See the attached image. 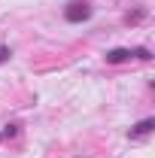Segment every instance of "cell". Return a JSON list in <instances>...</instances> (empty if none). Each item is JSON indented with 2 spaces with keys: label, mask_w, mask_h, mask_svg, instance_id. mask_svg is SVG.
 <instances>
[{
  "label": "cell",
  "mask_w": 155,
  "mask_h": 158,
  "mask_svg": "<svg viewBox=\"0 0 155 158\" xmlns=\"http://www.w3.org/2000/svg\"><path fill=\"white\" fill-rule=\"evenodd\" d=\"M64 19L70 21V24L88 21V19H91V6H88L85 0H70V3H67V9H64Z\"/></svg>",
  "instance_id": "obj_1"
},
{
  "label": "cell",
  "mask_w": 155,
  "mask_h": 158,
  "mask_svg": "<svg viewBox=\"0 0 155 158\" xmlns=\"http://www.w3.org/2000/svg\"><path fill=\"white\" fill-rule=\"evenodd\" d=\"M152 128H155V118H143V122H137L134 128H131V137H146Z\"/></svg>",
  "instance_id": "obj_3"
},
{
  "label": "cell",
  "mask_w": 155,
  "mask_h": 158,
  "mask_svg": "<svg viewBox=\"0 0 155 158\" xmlns=\"http://www.w3.org/2000/svg\"><path fill=\"white\" fill-rule=\"evenodd\" d=\"M9 55H12V52H9V49L3 46V49H0V64H3V61H9Z\"/></svg>",
  "instance_id": "obj_5"
},
{
  "label": "cell",
  "mask_w": 155,
  "mask_h": 158,
  "mask_svg": "<svg viewBox=\"0 0 155 158\" xmlns=\"http://www.w3.org/2000/svg\"><path fill=\"white\" fill-rule=\"evenodd\" d=\"M131 55H137V49H110L107 52V64H122V61H131Z\"/></svg>",
  "instance_id": "obj_2"
},
{
  "label": "cell",
  "mask_w": 155,
  "mask_h": 158,
  "mask_svg": "<svg viewBox=\"0 0 155 158\" xmlns=\"http://www.w3.org/2000/svg\"><path fill=\"white\" fill-rule=\"evenodd\" d=\"M15 134H19V125H6V128L0 131V140L3 137H15Z\"/></svg>",
  "instance_id": "obj_4"
}]
</instances>
